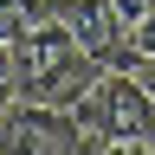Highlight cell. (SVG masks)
<instances>
[{"instance_id":"obj_7","label":"cell","mask_w":155,"mask_h":155,"mask_svg":"<svg viewBox=\"0 0 155 155\" xmlns=\"http://www.w3.org/2000/svg\"><path fill=\"white\" fill-rule=\"evenodd\" d=\"M136 78H142V84H149V97H155V58H142V65H136Z\"/></svg>"},{"instance_id":"obj_2","label":"cell","mask_w":155,"mask_h":155,"mask_svg":"<svg viewBox=\"0 0 155 155\" xmlns=\"http://www.w3.org/2000/svg\"><path fill=\"white\" fill-rule=\"evenodd\" d=\"M71 116L97 136V149H149L155 136V97L136 71H104L71 104Z\"/></svg>"},{"instance_id":"obj_1","label":"cell","mask_w":155,"mask_h":155,"mask_svg":"<svg viewBox=\"0 0 155 155\" xmlns=\"http://www.w3.org/2000/svg\"><path fill=\"white\" fill-rule=\"evenodd\" d=\"M7 52H13V91H19V104H58V110H71L78 97L104 78V65H97V58L78 45V32L58 19V7L45 19H32Z\"/></svg>"},{"instance_id":"obj_3","label":"cell","mask_w":155,"mask_h":155,"mask_svg":"<svg viewBox=\"0 0 155 155\" xmlns=\"http://www.w3.org/2000/svg\"><path fill=\"white\" fill-rule=\"evenodd\" d=\"M58 19L78 32V45H84L104 71H136V58H129V39L123 26H116V7L110 0H52Z\"/></svg>"},{"instance_id":"obj_4","label":"cell","mask_w":155,"mask_h":155,"mask_svg":"<svg viewBox=\"0 0 155 155\" xmlns=\"http://www.w3.org/2000/svg\"><path fill=\"white\" fill-rule=\"evenodd\" d=\"M110 7H116L123 39H129V58H136V65L155 58V0H110Z\"/></svg>"},{"instance_id":"obj_6","label":"cell","mask_w":155,"mask_h":155,"mask_svg":"<svg viewBox=\"0 0 155 155\" xmlns=\"http://www.w3.org/2000/svg\"><path fill=\"white\" fill-rule=\"evenodd\" d=\"M13 104H19V91H13V52L0 45V116H7Z\"/></svg>"},{"instance_id":"obj_5","label":"cell","mask_w":155,"mask_h":155,"mask_svg":"<svg viewBox=\"0 0 155 155\" xmlns=\"http://www.w3.org/2000/svg\"><path fill=\"white\" fill-rule=\"evenodd\" d=\"M52 0H0V45H13L19 32L32 26V19H45Z\"/></svg>"}]
</instances>
